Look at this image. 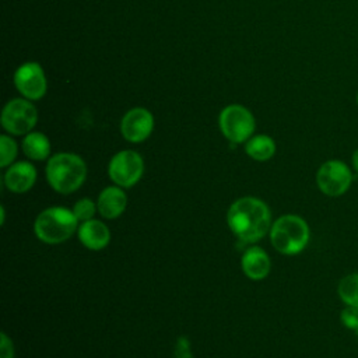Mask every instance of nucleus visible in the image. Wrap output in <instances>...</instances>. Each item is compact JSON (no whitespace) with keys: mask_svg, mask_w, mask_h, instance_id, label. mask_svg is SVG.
<instances>
[{"mask_svg":"<svg viewBox=\"0 0 358 358\" xmlns=\"http://www.w3.org/2000/svg\"><path fill=\"white\" fill-rule=\"evenodd\" d=\"M38 120V112L29 99L15 98L7 102L1 112V124L14 136L28 134Z\"/></svg>","mask_w":358,"mask_h":358,"instance_id":"0eeeda50","label":"nucleus"},{"mask_svg":"<svg viewBox=\"0 0 358 358\" xmlns=\"http://www.w3.org/2000/svg\"><path fill=\"white\" fill-rule=\"evenodd\" d=\"M154 117L145 108H133L122 117L120 133L130 143H141L151 134Z\"/></svg>","mask_w":358,"mask_h":358,"instance_id":"9d476101","label":"nucleus"},{"mask_svg":"<svg viewBox=\"0 0 358 358\" xmlns=\"http://www.w3.org/2000/svg\"><path fill=\"white\" fill-rule=\"evenodd\" d=\"M227 221L241 241L253 243L271 228V213L264 201L256 197H242L231 204Z\"/></svg>","mask_w":358,"mask_h":358,"instance_id":"f257e3e1","label":"nucleus"},{"mask_svg":"<svg viewBox=\"0 0 358 358\" xmlns=\"http://www.w3.org/2000/svg\"><path fill=\"white\" fill-rule=\"evenodd\" d=\"M352 182V173L347 164L340 159H329L320 165L316 173V183L320 192L330 197L344 194Z\"/></svg>","mask_w":358,"mask_h":358,"instance_id":"6e6552de","label":"nucleus"},{"mask_svg":"<svg viewBox=\"0 0 358 358\" xmlns=\"http://www.w3.org/2000/svg\"><path fill=\"white\" fill-rule=\"evenodd\" d=\"M126 204L127 199L123 189L120 186H109L99 193L96 208L103 218L113 220L124 211Z\"/></svg>","mask_w":358,"mask_h":358,"instance_id":"f8f14e48","label":"nucleus"},{"mask_svg":"<svg viewBox=\"0 0 358 358\" xmlns=\"http://www.w3.org/2000/svg\"><path fill=\"white\" fill-rule=\"evenodd\" d=\"M242 270L250 280H263L270 273V257L262 248H250L245 250L242 260Z\"/></svg>","mask_w":358,"mask_h":358,"instance_id":"4468645a","label":"nucleus"},{"mask_svg":"<svg viewBox=\"0 0 358 358\" xmlns=\"http://www.w3.org/2000/svg\"><path fill=\"white\" fill-rule=\"evenodd\" d=\"M78 239L88 249L101 250L109 243L110 232L103 222L88 220L78 227Z\"/></svg>","mask_w":358,"mask_h":358,"instance_id":"ddd939ff","label":"nucleus"},{"mask_svg":"<svg viewBox=\"0 0 358 358\" xmlns=\"http://www.w3.org/2000/svg\"><path fill=\"white\" fill-rule=\"evenodd\" d=\"M14 84L18 92L29 101L41 99L46 94V77L42 67L35 62L21 64L14 74Z\"/></svg>","mask_w":358,"mask_h":358,"instance_id":"1a4fd4ad","label":"nucleus"},{"mask_svg":"<svg viewBox=\"0 0 358 358\" xmlns=\"http://www.w3.org/2000/svg\"><path fill=\"white\" fill-rule=\"evenodd\" d=\"M96 204L90 199H81L78 200L73 207V214L78 221H88L94 218V214L96 211Z\"/></svg>","mask_w":358,"mask_h":358,"instance_id":"6ab92c4d","label":"nucleus"},{"mask_svg":"<svg viewBox=\"0 0 358 358\" xmlns=\"http://www.w3.org/2000/svg\"><path fill=\"white\" fill-rule=\"evenodd\" d=\"M144 172V161L141 155L133 150L119 151L112 157L108 166V175L112 182L120 187H131Z\"/></svg>","mask_w":358,"mask_h":358,"instance_id":"423d86ee","label":"nucleus"},{"mask_svg":"<svg viewBox=\"0 0 358 358\" xmlns=\"http://www.w3.org/2000/svg\"><path fill=\"white\" fill-rule=\"evenodd\" d=\"M15 157H17L15 141L11 137L3 134L0 137V166L4 168V166L11 165V162L14 161Z\"/></svg>","mask_w":358,"mask_h":358,"instance_id":"a211bd4d","label":"nucleus"},{"mask_svg":"<svg viewBox=\"0 0 358 358\" xmlns=\"http://www.w3.org/2000/svg\"><path fill=\"white\" fill-rule=\"evenodd\" d=\"M270 241L280 253L296 255L303 250L309 242V227L299 215H282L271 225Z\"/></svg>","mask_w":358,"mask_h":358,"instance_id":"7ed1b4c3","label":"nucleus"},{"mask_svg":"<svg viewBox=\"0 0 358 358\" xmlns=\"http://www.w3.org/2000/svg\"><path fill=\"white\" fill-rule=\"evenodd\" d=\"M46 178L53 190L63 194L73 193L84 183L87 165L76 154L59 152L48 161Z\"/></svg>","mask_w":358,"mask_h":358,"instance_id":"f03ea898","label":"nucleus"},{"mask_svg":"<svg viewBox=\"0 0 358 358\" xmlns=\"http://www.w3.org/2000/svg\"><path fill=\"white\" fill-rule=\"evenodd\" d=\"M355 99H357V105H358V92H357V98Z\"/></svg>","mask_w":358,"mask_h":358,"instance_id":"5701e85b","label":"nucleus"},{"mask_svg":"<svg viewBox=\"0 0 358 358\" xmlns=\"http://www.w3.org/2000/svg\"><path fill=\"white\" fill-rule=\"evenodd\" d=\"M0 358H14V347L6 333H1L0 341Z\"/></svg>","mask_w":358,"mask_h":358,"instance_id":"412c9836","label":"nucleus"},{"mask_svg":"<svg viewBox=\"0 0 358 358\" xmlns=\"http://www.w3.org/2000/svg\"><path fill=\"white\" fill-rule=\"evenodd\" d=\"M340 319L345 327L354 330L358 334V308L347 306L343 309Z\"/></svg>","mask_w":358,"mask_h":358,"instance_id":"aec40b11","label":"nucleus"},{"mask_svg":"<svg viewBox=\"0 0 358 358\" xmlns=\"http://www.w3.org/2000/svg\"><path fill=\"white\" fill-rule=\"evenodd\" d=\"M246 154L256 161H267L275 152V143L266 134L250 137L245 145Z\"/></svg>","mask_w":358,"mask_h":358,"instance_id":"dca6fc26","label":"nucleus"},{"mask_svg":"<svg viewBox=\"0 0 358 358\" xmlns=\"http://www.w3.org/2000/svg\"><path fill=\"white\" fill-rule=\"evenodd\" d=\"M337 292L340 299L347 306L358 308V273L347 274L344 278H341Z\"/></svg>","mask_w":358,"mask_h":358,"instance_id":"f3484780","label":"nucleus"},{"mask_svg":"<svg viewBox=\"0 0 358 358\" xmlns=\"http://www.w3.org/2000/svg\"><path fill=\"white\" fill-rule=\"evenodd\" d=\"M78 220L64 207H49L35 220V235L45 243L56 245L67 241L77 231Z\"/></svg>","mask_w":358,"mask_h":358,"instance_id":"20e7f679","label":"nucleus"},{"mask_svg":"<svg viewBox=\"0 0 358 358\" xmlns=\"http://www.w3.org/2000/svg\"><path fill=\"white\" fill-rule=\"evenodd\" d=\"M36 180V169L31 162L20 161L11 164L4 173V185L14 193L28 192Z\"/></svg>","mask_w":358,"mask_h":358,"instance_id":"9b49d317","label":"nucleus"},{"mask_svg":"<svg viewBox=\"0 0 358 358\" xmlns=\"http://www.w3.org/2000/svg\"><path fill=\"white\" fill-rule=\"evenodd\" d=\"M221 133L231 143H243L255 131V117L249 109L242 105H228L218 117Z\"/></svg>","mask_w":358,"mask_h":358,"instance_id":"39448f33","label":"nucleus"},{"mask_svg":"<svg viewBox=\"0 0 358 358\" xmlns=\"http://www.w3.org/2000/svg\"><path fill=\"white\" fill-rule=\"evenodd\" d=\"M351 161H352V166L355 169V172L358 173V148L352 152V157H351Z\"/></svg>","mask_w":358,"mask_h":358,"instance_id":"4be33fe9","label":"nucleus"},{"mask_svg":"<svg viewBox=\"0 0 358 358\" xmlns=\"http://www.w3.org/2000/svg\"><path fill=\"white\" fill-rule=\"evenodd\" d=\"M24 154L35 161H42L50 154L49 138L39 131H29L22 140Z\"/></svg>","mask_w":358,"mask_h":358,"instance_id":"2eb2a0df","label":"nucleus"}]
</instances>
